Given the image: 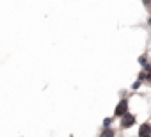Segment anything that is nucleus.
Returning <instances> with one entry per match:
<instances>
[{"label": "nucleus", "instance_id": "f03ea898", "mask_svg": "<svg viewBox=\"0 0 151 137\" xmlns=\"http://www.w3.org/2000/svg\"><path fill=\"white\" fill-rule=\"evenodd\" d=\"M137 123V116L133 114V112H126L121 119H119V126L123 128V130H128V128H132L133 125Z\"/></svg>", "mask_w": 151, "mask_h": 137}, {"label": "nucleus", "instance_id": "f257e3e1", "mask_svg": "<svg viewBox=\"0 0 151 137\" xmlns=\"http://www.w3.org/2000/svg\"><path fill=\"white\" fill-rule=\"evenodd\" d=\"M128 107H130V102H128V98H121V102L116 105V109H114V116L112 118H123L126 112H130L128 110Z\"/></svg>", "mask_w": 151, "mask_h": 137}, {"label": "nucleus", "instance_id": "20e7f679", "mask_svg": "<svg viewBox=\"0 0 151 137\" xmlns=\"http://www.w3.org/2000/svg\"><path fill=\"white\" fill-rule=\"evenodd\" d=\"M137 80H139V82L144 80V82H149V84H151V66H146V68H144V70L139 73V79H137Z\"/></svg>", "mask_w": 151, "mask_h": 137}, {"label": "nucleus", "instance_id": "7ed1b4c3", "mask_svg": "<svg viewBox=\"0 0 151 137\" xmlns=\"http://www.w3.org/2000/svg\"><path fill=\"white\" fill-rule=\"evenodd\" d=\"M137 137H151V123H142L139 126V135Z\"/></svg>", "mask_w": 151, "mask_h": 137}, {"label": "nucleus", "instance_id": "39448f33", "mask_svg": "<svg viewBox=\"0 0 151 137\" xmlns=\"http://www.w3.org/2000/svg\"><path fill=\"white\" fill-rule=\"evenodd\" d=\"M100 137H116V130L114 128H101Z\"/></svg>", "mask_w": 151, "mask_h": 137}, {"label": "nucleus", "instance_id": "0eeeda50", "mask_svg": "<svg viewBox=\"0 0 151 137\" xmlns=\"http://www.w3.org/2000/svg\"><path fill=\"white\" fill-rule=\"evenodd\" d=\"M139 64L146 68V66H147V57H146V55H140V57H139Z\"/></svg>", "mask_w": 151, "mask_h": 137}, {"label": "nucleus", "instance_id": "6e6552de", "mask_svg": "<svg viewBox=\"0 0 151 137\" xmlns=\"http://www.w3.org/2000/svg\"><path fill=\"white\" fill-rule=\"evenodd\" d=\"M140 86H142V82H139V80H135V82L132 84V89H133V91H137V89H140Z\"/></svg>", "mask_w": 151, "mask_h": 137}, {"label": "nucleus", "instance_id": "423d86ee", "mask_svg": "<svg viewBox=\"0 0 151 137\" xmlns=\"http://www.w3.org/2000/svg\"><path fill=\"white\" fill-rule=\"evenodd\" d=\"M112 123H114V118H105L103 119V128H112Z\"/></svg>", "mask_w": 151, "mask_h": 137}]
</instances>
